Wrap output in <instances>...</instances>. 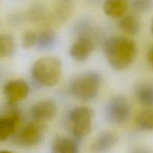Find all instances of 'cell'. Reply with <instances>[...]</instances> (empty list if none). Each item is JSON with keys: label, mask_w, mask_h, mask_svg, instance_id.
<instances>
[{"label": "cell", "mask_w": 153, "mask_h": 153, "mask_svg": "<svg viewBox=\"0 0 153 153\" xmlns=\"http://www.w3.org/2000/svg\"><path fill=\"white\" fill-rule=\"evenodd\" d=\"M137 46L134 40L125 37H113L104 44V53L114 69L124 70L132 64L137 56Z\"/></svg>", "instance_id": "6da1fadb"}, {"label": "cell", "mask_w": 153, "mask_h": 153, "mask_svg": "<svg viewBox=\"0 0 153 153\" xmlns=\"http://www.w3.org/2000/svg\"><path fill=\"white\" fill-rule=\"evenodd\" d=\"M101 82V75L97 72H83L71 80L70 92L73 97L81 100H91L98 94Z\"/></svg>", "instance_id": "7a4b0ae2"}, {"label": "cell", "mask_w": 153, "mask_h": 153, "mask_svg": "<svg viewBox=\"0 0 153 153\" xmlns=\"http://www.w3.org/2000/svg\"><path fill=\"white\" fill-rule=\"evenodd\" d=\"M62 64L55 57H44L37 60L31 70L33 79L41 86L52 87L61 79Z\"/></svg>", "instance_id": "3957f363"}, {"label": "cell", "mask_w": 153, "mask_h": 153, "mask_svg": "<svg viewBox=\"0 0 153 153\" xmlns=\"http://www.w3.org/2000/svg\"><path fill=\"white\" fill-rule=\"evenodd\" d=\"M94 111L87 106H79L72 109L68 114V126L76 138L86 137L92 128Z\"/></svg>", "instance_id": "277c9868"}, {"label": "cell", "mask_w": 153, "mask_h": 153, "mask_svg": "<svg viewBox=\"0 0 153 153\" xmlns=\"http://www.w3.org/2000/svg\"><path fill=\"white\" fill-rule=\"evenodd\" d=\"M106 117L109 122L122 124L128 120L130 114V105L128 100L123 96H115L106 105Z\"/></svg>", "instance_id": "5b68a950"}, {"label": "cell", "mask_w": 153, "mask_h": 153, "mask_svg": "<svg viewBox=\"0 0 153 153\" xmlns=\"http://www.w3.org/2000/svg\"><path fill=\"white\" fill-rule=\"evenodd\" d=\"M43 131L40 125L29 123L24 126L18 132L16 142L18 145L25 147H30L38 144L43 138Z\"/></svg>", "instance_id": "8992f818"}, {"label": "cell", "mask_w": 153, "mask_h": 153, "mask_svg": "<svg viewBox=\"0 0 153 153\" xmlns=\"http://www.w3.org/2000/svg\"><path fill=\"white\" fill-rule=\"evenodd\" d=\"M28 90V85L25 81L15 79L6 83L4 87V94L8 104L13 105L26 98Z\"/></svg>", "instance_id": "52a82bcc"}, {"label": "cell", "mask_w": 153, "mask_h": 153, "mask_svg": "<svg viewBox=\"0 0 153 153\" xmlns=\"http://www.w3.org/2000/svg\"><path fill=\"white\" fill-rule=\"evenodd\" d=\"M94 49V43L91 36L82 34L75 40L70 47V53L76 61H84L89 58Z\"/></svg>", "instance_id": "ba28073f"}, {"label": "cell", "mask_w": 153, "mask_h": 153, "mask_svg": "<svg viewBox=\"0 0 153 153\" xmlns=\"http://www.w3.org/2000/svg\"><path fill=\"white\" fill-rule=\"evenodd\" d=\"M57 111V105L53 100H43L32 106L31 115L37 121L49 120L56 115Z\"/></svg>", "instance_id": "9c48e42d"}, {"label": "cell", "mask_w": 153, "mask_h": 153, "mask_svg": "<svg viewBox=\"0 0 153 153\" xmlns=\"http://www.w3.org/2000/svg\"><path fill=\"white\" fill-rule=\"evenodd\" d=\"M19 120L17 109H11L4 116H0V142L4 141L15 132Z\"/></svg>", "instance_id": "30bf717a"}, {"label": "cell", "mask_w": 153, "mask_h": 153, "mask_svg": "<svg viewBox=\"0 0 153 153\" xmlns=\"http://www.w3.org/2000/svg\"><path fill=\"white\" fill-rule=\"evenodd\" d=\"M118 135L113 131L100 134L93 143L91 149L94 153H105L110 150L118 141Z\"/></svg>", "instance_id": "8fae6325"}, {"label": "cell", "mask_w": 153, "mask_h": 153, "mask_svg": "<svg viewBox=\"0 0 153 153\" xmlns=\"http://www.w3.org/2000/svg\"><path fill=\"white\" fill-rule=\"evenodd\" d=\"M52 153H79V148L76 140L58 136L52 142Z\"/></svg>", "instance_id": "7c38bea8"}, {"label": "cell", "mask_w": 153, "mask_h": 153, "mask_svg": "<svg viewBox=\"0 0 153 153\" xmlns=\"http://www.w3.org/2000/svg\"><path fill=\"white\" fill-rule=\"evenodd\" d=\"M128 9V2L124 0H109L105 1L103 10L111 18H121Z\"/></svg>", "instance_id": "4fadbf2b"}, {"label": "cell", "mask_w": 153, "mask_h": 153, "mask_svg": "<svg viewBox=\"0 0 153 153\" xmlns=\"http://www.w3.org/2000/svg\"><path fill=\"white\" fill-rule=\"evenodd\" d=\"M118 27L126 34L135 35L140 31V23L136 16L133 15H127L120 18L118 22Z\"/></svg>", "instance_id": "5bb4252c"}, {"label": "cell", "mask_w": 153, "mask_h": 153, "mask_svg": "<svg viewBox=\"0 0 153 153\" xmlns=\"http://www.w3.org/2000/svg\"><path fill=\"white\" fill-rule=\"evenodd\" d=\"M135 95L141 104L153 106V83H143L136 88Z\"/></svg>", "instance_id": "9a60e30c"}, {"label": "cell", "mask_w": 153, "mask_h": 153, "mask_svg": "<svg viewBox=\"0 0 153 153\" xmlns=\"http://www.w3.org/2000/svg\"><path fill=\"white\" fill-rule=\"evenodd\" d=\"M16 42L12 35L0 34V58H7L14 54Z\"/></svg>", "instance_id": "2e32d148"}, {"label": "cell", "mask_w": 153, "mask_h": 153, "mask_svg": "<svg viewBox=\"0 0 153 153\" xmlns=\"http://www.w3.org/2000/svg\"><path fill=\"white\" fill-rule=\"evenodd\" d=\"M57 43V35L50 30L43 31L37 35L36 45L41 49H50L55 46Z\"/></svg>", "instance_id": "e0dca14e"}, {"label": "cell", "mask_w": 153, "mask_h": 153, "mask_svg": "<svg viewBox=\"0 0 153 153\" xmlns=\"http://www.w3.org/2000/svg\"><path fill=\"white\" fill-rule=\"evenodd\" d=\"M137 125L143 131H153V108L142 111L136 119Z\"/></svg>", "instance_id": "ac0fdd59"}, {"label": "cell", "mask_w": 153, "mask_h": 153, "mask_svg": "<svg viewBox=\"0 0 153 153\" xmlns=\"http://www.w3.org/2000/svg\"><path fill=\"white\" fill-rule=\"evenodd\" d=\"M131 7L135 11L146 12L153 7L152 0H136L131 1Z\"/></svg>", "instance_id": "d6986e66"}, {"label": "cell", "mask_w": 153, "mask_h": 153, "mask_svg": "<svg viewBox=\"0 0 153 153\" xmlns=\"http://www.w3.org/2000/svg\"><path fill=\"white\" fill-rule=\"evenodd\" d=\"M37 34L34 31H26L23 34L22 38V46L25 49H30L36 45Z\"/></svg>", "instance_id": "ffe728a7"}, {"label": "cell", "mask_w": 153, "mask_h": 153, "mask_svg": "<svg viewBox=\"0 0 153 153\" xmlns=\"http://www.w3.org/2000/svg\"><path fill=\"white\" fill-rule=\"evenodd\" d=\"M129 153H153V152L149 148L146 147V146H137V147L131 149V152Z\"/></svg>", "instance_id": "44dd1931"}, {"label": "cell", "mask_w": 153, "mask_h": 153, "mask_svg": "<svg viewBox=\"0 0 153 153\" xmlns=\"http://www.w3.org/2000/svg\"><path fill=\"white\" fill-rule=\"evenodd\" d=\"M147 60L151 67H153V47L151 48V49H149V52H148Z\"/></svg>", "instance_id": "7402d4cb"}, {"label": "cell", "mask_w": 153, "mask_h": 153, "mask_svg": "<svg viewBox=\"0 0 153 153\" xmlns=\"http://www.w3.org/2000/svg\"><path fill=\"white\" fill-rule=\"evenodd\" d=\"M151 31H152V34L153 35V19L152 20V22H151Z\"/></svg>", "instance_id": "603a6c76"}, {"label": "cell", "mask_w": 153, "mask_h": 153, "mask_svg": "<svg viewBox=\"0 0 153 153\" xmlns=\"http://www.w3.org/2000/svg\"><path fill=\"white\" fill-rule=\"evenodd\" d=\"M0 153H12V152H9V151L4 150V151H0Z\"/></svg>", "instance_id": "cb8c5ba5"}]
</instances>
